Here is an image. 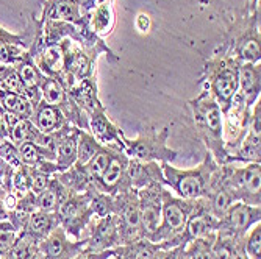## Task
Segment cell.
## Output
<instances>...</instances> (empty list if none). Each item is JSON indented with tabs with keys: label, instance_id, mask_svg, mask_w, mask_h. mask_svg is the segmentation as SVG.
Segmentation results:
<instances>
[{
	"label": "cell",
	"instance_id": "24",
	"mask_svg": "<svg viewBox=\"0 0 261 259\" xmlns=\"http://www.w3.org/2000/svg\"><path fill=\"white\" fill-rule=\"evenodd\" d=\"M14 69H16L17 75L20 77L23 86H25V89H27V99L36 108L38 103L41 102V83L44 80V74L38 69V66L35 64L30 53L19 64H16Z\"/></svg>",
	"mask_w": 261,
	"mask_h": 259
},
{
	"label": "cell",
	"instance_id": "32",
	"mask_svg": "<svg viewBox=\"0 0 261 259\" xmlns=\"http://www.w3.org/2000/svg\"><path fill=\"white\" fill-rule=\"evenodd\" d=\"M102 149V144L89 131L80 130L77 140V164L85 166Z\"/></svg>",
	"mask_w": 261,
	"mask_h": 259
},
{
	"label": "cell",
	"instance_id": "45",
	"mask_svg": "<svg viewBox=\"0 0 261 259\" xmlns=\"http://www.w3.org/2000/svg\"><path fill=\"white\" fill-rule=\"evenodd\" d=\"M178 250H180V247L171 248V250H163V248H160L158 253H156V256H155V259H175Z\"/></svg>",
	"mask_w": 261,
	"mask_h": 259
},
{
	"label": "cell",
	"instance_id": "29",
	"mask_svg": "<svg viewBox=\"0 0 261 259\" xmlns=\"http://www.w3.org/2000/svg\"><path fill=\"white\" fill-rule=\"evenodd\" d=\"M39 257V241H36L29 233L22 231L14 245L0 259H38Z\"/></svg>",
	"mask_w": 261,
	"mask_h": 259
},
{
	"label": "cell",
	"instance_id": "5",
	"mask_svg": "<svg viewBox=\"0 0 261 259\" xmlns=\"http://www.w3.org/2000/svg\"><path fill=\"white\" fill-rule=\"evenodd\" d=\"M259 10L255 13H247L233 20V25L228 30V39L221 49L236 58L240 63H259Z\"/></svg>",
	"mask_w": 261,
	"mask_h": 259
},
{
	"label": "cell",
	"instance_id": "46",
	"mask_svg": "<svg viewBox=\"0 0 261 259\" xmlns=\"http://www.w3.org/2000/svg\"><path fill=\"white\" fill-rule=\"evenodd\" d=\"M259 10V0H246V11L255 13Z\"/></svg>",
	"mask_w": 261,
	"mask_h": 259
},
{
	"label": "cell",
	"instance_id": "33",
	"mask_svg": "<svg viewBox=\"0 0 261 259\" xmlns=\"http://www.w3.org/2000/svg\"><path fill=\"white\" fill-rule=\"evenodd\" d=\"M110 159H111V147L110 146H102V149L92 156V159L83 166L92 187H94V184H96V181L100 178L103 170L107 169Z\"/></svg>",
	"mask_w": 261,
	"mask_h": 259
},
{
	"label": "cell",
	"instance_id": "40",
	"mask_svg": "<svg viewBox=\"0 0 261 259\" xmlns=\"http://www.w3.org/2000/svg\"><path fill=\"white\" fill-rule=\"evenodd\" d=\"M0 89H5V91L14 92V94H20V96H25L27 97V89H25V86H23V83H22L20 77L17 75L14 67H13L11 72L7 75V78L4 80L2 88H0Z\"/></svg>",
	"mask_w": 261,
	"mask_h": 259
},
{
	"label": "cell",
	"instance_id": "9",
	"mask_svg": "<svg viewBox=\"0 0 261 259\" xmlns=\"http://www.w3.org/2000/svg\"><path fill=\"white\" fill-rule=\"evenodd\" d=\"M113 214H116L117 222H119L121 245H128L146 239L141 223L138 191L128 189L113 195Z\"/></svg>",
	"mask_w": 261,
	"mask_h": 259
},
{
	"label": "cell",
	"instance_id": "25",
	"mask_svg": "<svg viewBox=\"0 0 261 259\" xmlns=\"http://www.w3.org/2000/svg\"><path fill=\"white\" fill-rule=\"evenodd\" d=\"M89 28L100 38L110 36L116 27V7L114 2L100 4L88 14Z\"/></svg>",
	"mask_w": 261,
	"mask_h": 259
},
{
	"label": "cell",
	"instance_id": "4",
	"mask_svg": "<svg viewBox=\"0 0 261 259\" xmlns=\"http://www.w3.org/2000/svg\"><path fill=\"white\" fill-rule=\"evenodd\" d=\"M163 206H161V222L153 234L152 242L158 244L163 250H171L178 247V238L185 229V225L194 213L199 198L185 200L174 195L169 189H163Z\"/></svg>",
	"mask_w": 261,
	"mask_h": 259
},
{
	"label": "cell",
	"instance_id": "21",
	"mask_svg": "<svg viewBox=\"0 0 261 259\" xmlns=\"http://www.w3.org/2000/svg\"><path fill=\"white\" fill-rule=\"evenodd\" d=\"M80 130L82 128L70 124L60 133H57L55 164L58 174L69 170L77 162V140Z\"/></svg>",
	"mask_w": 261,
	"mask_h": 259
},
{
	"label": "cell",
	"instance_id": "17",
	"mask_svg": "<svg viewBox=\"0 0 261 259\" xmlns=\"http://www.w3.org/2000/svg\"><path fill=\"white\" fill-rule=\"evenodd\" d=\"M219 219H216L210 213L205 198H199L194 213L189 216L183 233L178 238V247H185L188 242L194 239L206 238L210 234H216Z\"/></svg>",
	"mask_w": 261,
	"mask_h": 259
},
{
	"label": "cell",
	"instance_id": "6",
	"mask_svg": "<svg viewBox=\"0 0 261 259\" xmlns=\"http://www.w3.org/2000/svg\"><path fill=\"white\" fill-rule=\"evenodd\" d=\"M169 128L146 127L141 130L135 139L125 137L122 152L130 159L139 161H155V162H172L178 152L168 146Z\"/></svg>",
	"mask_w": 261,
	"mask_h": 259
},
{
	"label": "cell",
	"instance_id": "26",
	"mask_svg": "<svg viewBox=\"0 0 261 259\" xmlns=\"http://www.w3.org/2000/svg\"><path fill=\"white\" fill-rule=\"evenodd\" d=\"M57 226H60V222L55 213H44V211L36 209L35 213H32L23 231L29 233L30 236H33L36 241L41 242L42 239L49 236Z\"/></svg>",
	"mask_w": 261,
	"mask_h": 259
},
{
	"label": "cell",
	"instance_id": "14",
	"mask_svg": "<svg viewBox=\"0 0 261 259\" xmlns=\"http://www.w3.org/2000/svg\"><path fill=\"white\" fill-rule=\"evenodd\" d=\"M163 189L164 184L152 183L138 191L139 211H141V223L144 238L152 241L161 222V206H163Z\"/></svg>",
	"mask_w": 261,
	"mask_h": 259
},
{
	"label": "cell",
	"instance_id": "2",
	"mask_svg": "<svg viewBox=\"0 0 261 259\" xmlns=\"http://www.w3.org/2000/svg\"><path fill=\"white\" fill-rule=\"evenodd\" d=\"M240 61L221 49L203 63L202 83L219 105L222 114L230 108L233 97L240 89Z\"/></svg>",
	"mask_w": 261,
	"mask_h": 259
},
{
	"label": "cell",
	"instance_id": "13",
	"mask_svg": "<svg viewBox=\"0 0 261 259\" xmlns=\"http://www.w3.org/2000/svg\"><path fill=\"white\" fill-rule=\"evenodd\" d=\"M86 231L88 234L83 236V239L86 241L85 251L99 253L121 245L119 222H117L116 214H110L105 217H92L86 226Z\"/></svg>",
	"mask_w": 261,
	"mask_h": 259
},
{
	"label": "cell",
	"instance_id": "36",
	"mask_svg": "<svg viewBox=\"0 0 261 259\" xmlns=\"http://www.w3.org/2000/svg\"><path fill=\"white\" fill-rule=\"evenodd\" d=\"M29 47L20 44H11V42H2L0 44V64L14 67L19 64L23 58L29 56Z\"/></svg>",
	"mask_w": 261,
	"mask_h": 259
},
{
	"label": "cell",
	"instance_id": "20",
	"mask_svg": "<svg viewBox=\"0 0 261 259\" xmlns=\"http://www.w3.org/2000/svg\"><path fill=\"white\" fill-rule=\"evenodd\" d=\"M61 20L74 25L88 23V16L83 14L80 0H45L39 22Z\"/></svg>",
	"mask_w": 261,
	"mask_h": 259
},
{
	"label": "cell",
	"instance_id": "37",
	"mask_svg": "<svg viewBox=\"0 0 261 259\" xmlns=\"http://www.w3.org/2000/svg\"><path fill=\"white\" fill-rule=\"evenodd\" d=\"M243 250L249 259H261V222L255 223L243 238Z\"/></svg>",
	"mask_w": 261,
	"mask_h": 259
},
{
	"label": "cell",
	"instance_id": "15",
	"mask_svg": "<svg viewBox=\"0 0 261 259\" xmlns=\"http://www.w3.org/2000/svg\"><path fill=\"white\" fill-rule=\"evenodd\" d=\"M128 159L130 158L122 150L111 147V159L92 189L100 191L108 195H116L117 192L128 191L125 186V170H127Z\"/></svg>",
	"mask_w": 261,
	"mask_h": 259
},
{
	"label": "cell",
	"instance_id": "19",
	"mask_svg": "<svg viewBox=\"0 0 261 259\" xmlns=\"http://www.w3.org/2000/svg\"><path fill=\"white\" fill-rule=\"evenodd\" d=\"M152 183L164 184V177L161 170V164L155 161H139L128 159L125 170V186L127 189L139 191Z\"/></svg>",
	"mask_w": 261,
	"mask_h": 259
},
{
	"label": "cell",
	"instance_id": "47",
	"mask_svg": "<svg viewBox=\"0 0 261 259\" xmlns=\"http://www.w3.org/2000/svg\"><path fill=\"white\" fill-rule=\"evenodd\" d=\"M11 70H13L11 66H4V64H0V88H2L4 80L7 78V75L11 72Z\"/></svg>",
	"mask_w": 261,
	"mask_h": 259
},
{
	"label": "cell",
	"instance_id": "35",
	"mask_svg": "<svg viewBox=\"0 0 261 259\" xmlns=\"http://www.w3.org/2000/svg\"><path fill=\"white\" fill-rule=\"evenodd\" d=\"M89 197V206L94 217H105L113 214V195L103 194L96 189L86 191Z\"/></svg>",
	"mask_w": 261,
	"mask_h": 259
},
{
	"label": "cell",
	"instance_id": "49",
	"mask_svg": "<svg viewBox=\"0 0 261 259\" xmlns=\"http://www.w3.org/2000/svg\"><path fill=\"white\" fill-rule=\"evenodd\" d=\"M44 2H45V0H44Z\"/></svg>",
	"mask_w": 261,
	"mask_h": 259
},
{
	"label": "cell",
	"instance_id": "31",
	"mask_svg": "<svg viewBox=\"0 0 261 259\" xmlns=\"http://www.w3.org/2000/svg\"><path fill=\"white\" fill-rule=\"evenodd\" d=\"M216 234H210L206 238L194 239L180 248V253L185 259H211L213 257V244H215Z\"/></svg>",
	"mask_w": 261,
	"mask_h": 259
},
{
	"label": "cell",
	"instance_id": "16",
	"mask_svg": "<svg viewBox=\"0 0 261 259\" xmlns=\"http://www.w3.org/2000/svg\"><path fill=\"white\" fill-rule=\"evenodd\" d=\"M86 247V241L70 239L61 226H57L49 236L39 242L42 259H74Z\"/></svg>",
	"mask_w": 261,
	"mask_h": 259
},
{
	"label": "cell",
	"instance_id": "27",
	"mask_svg": "<svg viewBox=\"0 0 261 259\" xmlns=\"http://www.w3.org/2000/svg\"><path fill=\"white\" fill-rule=\"evenodd\" d=\"M158 250V244H153L149 239H141L128 245L116 247L114 254L110 259H155Z\"/></svg>",
	"mask_w": 261,
	"mask_h": 259
},
{
	"label": "cell",
	"instance_id": "22",
	"mask_svg": "<svg viewBox=\"0 0 261 259\" xmlns=\"http://www.w3.org/2000/svg\"><path fill=\"white\" fill-rule=\"evenodd\" d=\"M240 92L249 108L259 100L261 96V66L259 63H240L238 69Z\"/></svg>",
	"mask_w": 261,
	"mask_h": 259
},
{
	"label": "cell",
	"instance_id": "11",
	"mask_svg": "<svg viewBox=\"0 0 261 259\" xmlns=\"http://www.w3.org/2000/svg\"><path fill=\"white\" fill-rule=\"evenodd\" d=\"M258 222H261V206H250L243 202H234L219 219L216 236L241 241L246 233Z\"/></svg>",
	"mask_w": 261,
	"mask_h": 259
},
{
	"label": "cell",
	"instance_id": "28",
	"mask_svg": "<svg viewBox=\"0 0 261 259\" xmlns=\"http://www.w3.org/2000/svg\"><path fill=\"white\" fill-rule=\"evenodd\" d=\"M0 106L5 112L23 117V119H32L35 112V105L25 96L8 92L5 89H0Z\"/></svg>",
	"mask_w": 261,
	"mask_h": 259
},
{
	"label": "cell",
	"instance_id": "41",
	"mask_svg": "<svg viewBox=\"0 0 261 259\" xmlns=\"http://www.w3.org/2000/svg\"><path fill=\"white\" fill-rule=\"evenodd\" d=\"M32 170H33L32 192H33L35 195H38V194H41L42 191H45V189H47V186L50 184V180H52V177H54V175L42 174V172H39V170H35L33 167H32Z\"/></svg>",
	"mask_w": 261,
	"mask_h": 259
},
{
	"label": "cell",
	"instance_id": "30",
	"mask_svg": "<svg viewBox=\"0 0 261 259\" xmlns=\"http://www.w3.org/2000/svg\"><path fill=\"white\" fill-rule=\"evenodd\" d=\"M22 164L35 167L44 161H55V152L35 142H23L17 147Z\"/></svg>",
	"mask_w": 261,
	"mask_h": 259
},
{
	"label": "cell",
	"instance_id": "18",
	"mask_svg": "<svg viewBox=\"0 0 261 259\" xmlns=\"http://www.w3.org/2000/svg\"><path fill=\"white\" fill-rule=\"evenodd\" d=\"M89 133L96 137L102 146H111L122 150L125 142L124 131L117 127L107 114V109H97L88 116Z\"/></svg>",
	"mask_w": 261,
	"mask_h": 259
},
{
	"label": "cell",
	"instance_id": "38",
	"mask_svg": "<svg viewBox=\"0 0 261 259\" xmlns=\"http://www.w3.org/2000/svg\"><path fill=\"white\" fill-rule=\"evenodd\" d=\"M0 158L13 170L22 166L19 150L10 139H0Z\"/></svg>",
	"mask_w": 261,
	"mask_h": 259
},
{
	"label": "cell",
	"instance_id": "42",
	"mask_svg": "<svg viewBox=\"0 0 261 259\" xmlns=\"http://www.w3.org/2000/svg\"><path fill=\"white\" fill-rule=\"evenodd\" d=\"M2 42L20 44V45H27V47H29V41L25 39V36H20V35L11 33V32L5 30L4 27H0V44H2Z\"/></svg>",
	"mask_w": 261,
	"mask_h": 259
},
{
	"label": "cell",
	"instance_id": "44",
	"mask_svg": "<svg viewBox=\"0 0 261 259\" xmlns=\"http://www.w3.org/2000/svg\"><path fill=\"white\" fill-rule=\"evenodd\" d=\"M107 2H114V0H80V5H82V11L85 16H88L92 8L96 5H100V4H107Z\"/></svg>",
	"mask_w": 261,
	"mask_h": 259
},
{
	"label": "cell",
	"instance_id": "8",
	"mask_svg": "<svg viewBox=\"0 0 261 259\" xmlns=\"http://www.w3.org/2000/svg\"><path fill=\"white\" fill-rule=\"evenodd\" d=\"M55 214L58 217L60 226L74 241H82L83 231L94 217L88 194L75 192L72 189H67V192L60 198Z\"/></svg>",
	"mask_w": 261,
	"mask_h": 259
},
{
	"label": "cell",
	"instance_id": "10",
	"mask_svg": "<svg viewBox=\"0 0 261 259\" xmlns=\"http://www.w3.org/2000/svg\"><path fill=\"white\" fill-rule=\"evenodd\" d=\"M250 111L252 108L247 106L244 97L238 91L231 100L230 108L224 112V117H222L224 119V146H225V152L228 156L227 164H230V158L233 156V153L240 147V144L243 142V139L247 134L249 122H250Z\"/></svg>",
	"mask_w": 261,
	"mask_h": 259
},
{
	"label": "cell",
	"instance_id": "23",
	"mask_svg": "<svg viewBox=\"0 0 261 259\" xmlns=\"http://www.w3.org/2000/svg\"><path fill=\"white\" fill-rule=\"evenodd\" d=\"M32 122L44 134H57L63 128L70 125V122L66 119V116L57 106H52L42 100L35 108Z\"/></svg>",
	"mask_w": 261,
	"mask_h": 259
},
{
	"label": "cell",
	"instance_id": "43",
	"mask_svg": "<svg viewBox=\"0 0 261 259\" xmlns=\"http://www.w3.org/2000/svg\"><path fill=\"white\" fill-rule=\"evenodd\" d=\"M135 25L141 33H147L150 30V17L147 14H144V13L138 14L136 20H135Z\"/></svg>",
	"mask_w": 261,
	"mask_h": 259
},
{
	"label": "cell",
	"instance_id": "3",
	"mask_svg": "<svg viewBox=\"0 0 261 259\" xmlns=\"http://www.w3.org/2000/svg\"><path fill=\"white\" fill-rule=\"evenodd\" d=\"M164 177V186L174 195L185 200L202 198L208 194L211 178L219 167L218 162L206 152L203 161L194 169H177L171 162H160Z\"/></svg>",
	"mask_w": 261,
	"mask_h": 259
},
{
	"label": "cell",
	"instance_id": "39",
	"mask_svg": "<svg viewBox=\"0 0 261 259\" xmlns=\"http://www.w3.org/2000/svg\"><path fill=\"white\" fill-rule=\"evenodd\" d=\"M17 236H19V231L8 220L0 222V257L14 245Z\"/></svg>",
	"mask_w": 261,
	"mask_h": 259
},
{
	"label": "cell",
	"instance_id": "7",
	"mask_svg": "<svg viewBox=\"0 0 261 259\" xmlns=\"http://www.w3.org/2000/svg\"><path fill=\"white\" fill-rule=\"evenodd\" d=\"M219 177L233 192L236 202L261 206V164L247 162L244 167L233 164L219 166Z\"/></svg>",
	"mask_w": 261,
	"mask_h": 259
},
{
	"label": "cell",
	"instance_id": "1",
	"mask_svg": "<svg viewBox=\"0 0 261 259\" xmlns=\"http://www.w3.org/2000/svg\"><path fill=\"white\" fill-rule=\"evenodd\" d=\"M188 108L191 111L197 137L206 147V152L218 162V166H225L228 156L224 146V114L219 105L211 94L203 89L196 99L188 102Z\"/></svg>",
	"mask_w": 261,
	"mask_h": 259
},
{
	"label": "cell",
	"instance_id": "48",
	"mask_svg": "<svg viewBox=\"0 0 261 259\" xmlns=\"http://www.w3.org/2000/svg\"><path fill=\"white\" fill-rule=\"evenodd\" d=\"M180 248H181V247H180ZM175 259H185V256H183V254L180 253V250H178V253H177V256H175Z\"/></svg>",
	"mask_w": 261,
	"mask_h": 259
},
{
	"label": "cell",
	"instance_id": "34",
	"mask_svg": "<svg viewBox=\"0 0 261 259\" xmlns=\"http://www.w3.org/2000/svg\"><path fill=\"white\" fill-rule=\"evenodd\" d=\"M32 180H33V170L32 167L22 164L20 167L13 170L11 175V192L19 197L32 191Z\"/></svg>",
	"mask_w": 261,
	"mask_h": 259
},
{
	"label": "cell",
	"instance_id": "12",
	"mask_svg": "<svg viewBox=\"0 0 261 259\" xmlns=\"http://www.w3.org/2000/svg\"><path fill=\"white\" fill-rule=\"evenodd\" d=\"M64 52V74L75 80H97V58L99 53L85 49L72 39H63ZM61 75V77H63ZM60 77V78H61Z\"/></svg>",
	"mask_w": 261,
	"mask_h": 259
}]
</instances>
